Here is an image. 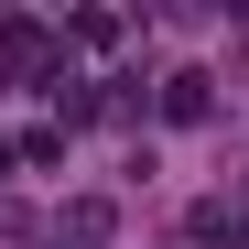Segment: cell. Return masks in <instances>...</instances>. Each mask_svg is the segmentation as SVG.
I'll use <instances>...</instances> for the list:
<instances>
[{
  "label": "cell",
  "mask_w": 249,
  "mask_h": 249,
  "mask_svg": "<svg viewBox=\"0 0 249 249\" xmlns=\"http://www.w3.org/2000/svg\"><path fill=\"white\" fill-rule=\"evenodd\" d=\"M108 228H119V217H108V195H76L65 217L33 228V249H108Z\"/></svg>",
  "instance_id": "6da1fadb"
},
{
  "label": "cell",
  "mask_w": 249,
  "mask_h": 249,
  "mask_svg": "<svg viewBox=\"0 0 249 249\" xmlns=\"http://www.w3.org/2000/svg\"><path fill=\"white\" fill-rule=\"evenodd\" d=\"M206 108H217V76H206V65H174V76H162V119H206Z\"/></svg>",
  "instance_id": "7a4b0ae2"
}]
</instances>
